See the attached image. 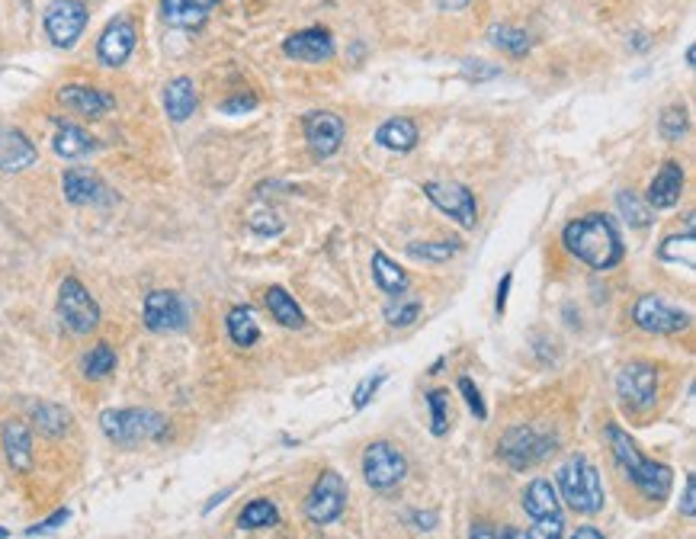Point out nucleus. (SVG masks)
Instances as JSON below:
<instances>
[{"instance_id":"c9c22d12","label":"nucleus","mask_w":696,"mask_h":539,"mask_svg":"<svg viewBox=\"0 0 696 539\" xmlns=\"http://www.w3.org/2000/svg\"><path fill=\"white\" fill-rule=\"evenodd\" d=\"M417 315H421V299H408L405 292H401V296H395V302L385 308V318H389V325H395V328L414 325Z\"/></svg>"},{"instance_id":"412c9836","label":"nucleus","mask_w":696,"mask_h":539,"mask_svg":"<svg viewBox=\"0 0 696 539\" xmlns=\"http://www.w3.org/2000/svg\"><path fill=\"white\" fill-rule=\"evenodd\" d=\"M680 193H684V167L677 161H664L652 180V187H648V206L674 209L680 203Z\"/></svg>"},{"instance_id":"20e7f679","label":"nucleus","mask_w":696,"mask_h":539,"mask_svg":"<svg viewBox=\"0 0 696 539\" xmlns=\"http://www.w3.org/2000/svg\"><path fill=\"white\" fill-rule=\"evenodd\" d=\"M559 488L571 511L578 514H597L603 507V485L600 472L584 456H571L559 469Z\"/></svg>"},{"instance_id":"9b49d317","label":"nucleus","mask_w":696,"mask_h":539,"mask_svg":"<svg viewBox=\"0 0 696 539\" xmlns=\"http://www.w3.org/2000/svg\"><path fill=\"white\" fill-rule=\"evenodd\" d=\"M347 507V485L344 475H337L334 469H328L315 482L312 495L305 501V514L312 523H334Z\"/></svg>"},{"instance_id":"b1692460","label":"nucleus","mask_w":696,"mask_h":539,"mask_svg":"<svg viewBox=\"0 0 696 539\" xmlns=\"http://www.w3.org/2000/svg\"><path fill=\"white\" fill-rule=\"evenodd\" d=\"M52 148L58 158H84V154L97 151V138L84 132L81 126H74V122H65V126L55 132Z\"/></svg>"},{"instance_id":"f8f14e48","label":"nucleus","mask_w":696,"mask_h":539,"mask_svg":"<svg viewBox=\"0 0 696 539\" xmlns=\"http://www.w3.org/2000/svg\"><path fill=\"white\" fill-rule=\"evenodd\" d=\"M632 321L648 334H677V331L690 328V315L677 312V308L668 305L661 296H642L636 308H632Z\"/></svg>"},{"instance_id":"393cba45","label":"nucleus","mask_w":696,"mask_h":539,"mask_svg":"<svg viewBox=\"0 0 696 539\" xmlns=\"http://www.w3.org/2000/svg\"><path fill=\"white\" fill-rule=\"evenodd\" d=\"M523 511H527L533 520H539V517H559L562 507H559V495H555L552 482H546V479L530 482L527 491H523Z\"/></svg>"},{"instance_id":"ddd939ff","label":"nucleus","mask_w":696,"mask_h":539,"mask_svg":"<svg viewBox=\"0 0 696 539\" xmlns=\"http://www.w3.org/2000/svg\"><path fill=\"white\" fill-rule=\"evenodd\" d=\"M363 475L373 488H392L408 475V459L392 443H373L363 456Z\"/></svg>"},{"instance_id":"3c124183","label":"nucleus","mask_w":696,"mask_h":539,"mask_svg":"<svg viewBox=\"0 0 696 539\" xmlns=\"http://www.w3.org/2000/svg\"><path fill=\"white\" fill-rule=\"evenodd\" d=\"M571 539H603V533H597L594 527H578Z\"/></svg>"},{"instance_id":"864d4df0","label":"nucleus","mask_w":696,"mask_h":539,"mask_svg":"<svg viewBox=\"0 0 696 539\" xmlns=\"http://www.w3.org/2000/svg\"><path fill=\"white\" fill-rule=\"evenodd\" d=\"M504 539H527V533H523V530H514V527H510V530H504Z\"/></svg>"},{"instance_id":"1a4fd4ad","label":"nucleus","mask_w":696,"mask_h":539,"mask_svg":"<svg viewBox=\"0 0 696 539\" xmlns=\"http://www.w3.org/2000/svg\"><path fill=\"white\" fill-rule=\"evenodd\" d=\"M616 392H620L623 405L632 411H648L655 408V398H658V373L655 366L648 363H629L620 369L616 376Z\"/></svg>"},{"instance_id":"f704fd0d","label":"nucleus","mask_w":696,"mask_h":539,"mask_svg":"<svg viewBox=\"0 0 696 539\" xmlns=\"http://www.w3.org/2000/svg\"><path fill=\"white\" fill-rule=\"evenodd\" d=\"M616 206H620L623 219L632 228H645L648 222H652V212H648V206L632 190H620V193H616Z\"/></svg>"},{"instance_id":"f03ea898","label":"nucleus","mask_w":696,"mask_h":539,"mask_svg":"<svg viewBox=\"0 0 696 539\" xmlns=\"http://www.w3.org/2000/svg\"><path fill=\"white\" fill-rule=\"evenodd\" d=\"M607 440H610L616 466L629 475V482L636 485L648 501H664L671 495V482H674L671 469L661 466V462H655V459H645L636 450V443L629 440V434H623L620 424L607 427Z\"/></svg>"},{"instance_id":"7c9ffc66","label":"nucleus","mask_w":696,"mask_h":539,"mask_svg":"<svg viewBox=\"0 0 696 539\" xmlns=\"http://www.w3.org/2000/svg\"><path fill=\"white\" fill-rule=\"evenodd\" d=\"M373 276L382 292H389V296H401V292L408 289V276L405 270H398V264H392L389 257H385L382 251L373 254Z\"/></svg>"},{"instance_id":"603ef678","label":"nucleus","mask_w":696,"mask_h":539,"mask_svg":"<svg viewBox=\"0 0 696 539\" xmlns=\"http://www.w3.org/2000/svg\"><path fill=\"white\" fill-rule=\"evenodd\" d=\"M433 4L443 7V10H456V7H466L469 0H433Z\"/></svg>"},{"instance_id":"79ce46f5","label":"nucleus","mask_w":696,"mask_h":539,"mask_svg":"<svg viewBox=\"0 0 696 539\" xmlns=\"http://www.w3.org/2000/svg\"><path fill=\"white\" fill-rule=\"evenodd\" d=\"M382 382H385V373H379L376 379H363V382H360V389L353 392V408H366V405H369V398L376 395V389H379Z\"/></svg>"},{"instance_id":"2eb2a0df","label":"nucleus","mask_w":696,"mask_h":539,"mask_svg":"<svg viewBox=\"0 0 696 539\" xmlns=\"http://www.w3.org/2000/svg\"><path fill=\"white\" fill-rule=\"evenodd\" d=\"M135 52V23L119 17L103 29V36L97 39V58L106 68H122Z\"/></svg>"},{"instance_id":"a18cd8bd","label":"nucleus","mask_w":696,"mask_h":539,"mask_svg":"<svg viewBox=\"0 0 696 539\" xmlns=\"http://www.w3.org/2000/svg\"><path fill=\"white\" fill-rule=\"evenodd\" d=\"M680 511H684V517H693V514H696V479H693V475L687 479V491H684V507H680Z\"/></svg>"},{"instance_id":"2f4dec72","label":"nucleus","mask_w":696,"mask_h":539,"mask_svg":"<svg viewBox=\"0 0 696 539\" xmlns=\"http://www.w3.org/2000/svg\"><path fill=\"white\" fill-rule=\"evenodd\" d=\"M488 39L498 45V49H504L507 55H514V58L530 52V36L523 33V29H517V26H507V23L491 26L488 29Z\"/></svg>"},{"instance_id":"473e14b6","label":"nucleus","mask_w":696,"mask_h":539,"mask_svg":"<svg viewBox=\"0 0 696 539\" xmlns=\"http://www.w3.org/2000/svg\"><path fill=\"white\" fill-rule=\"evenodd\" d=\"M276 520H280V514H276L273 501H267V498L251 501L241 511V517H238V523H241L244 530H264V527H273Z\"/></svg>"},{"instance_id":"37998d69","label":"nucleus","mask_w":696,"mask_h":539,"mask_svg":"<svg viewBox=\"0 0 696 539\" xmlns=\"http://www.w3.org/2000/svg\"><path fill=\"white\" fill-rule=\"evenodd\" d=\"M68 511H65V507H61V511H55L52 517H45L42 523H36V527H29L26 530V536H45V533H55L58 527H61V523H68Z\"/></svg>"},{"instance_id":"f257e3e1","label":"nucleus","mask_w":696,"mask_h":539,"mask_svg":"<svg viewBox=\"0 0 696 539\" xmlns=\"http://www.w3.org/2000/svg\"><path fill=\"white\" fill-rule=\"evenodd\" d=\"M565 248L591 270H610L623 260V238L607 215H584L565 228Z\"/></svg>"},{"instance_id":"6e6552de","label":"nucleus","mask_w":696,"mask_h":539,"mask_svg":"<svg viewBox=\"0 0 696 539\" xmlns=\"http://www.w3.org/2000/svg\"><path fill=\"white\" fill-rule=\"evenodd\" d=\"M145 328L154 334H170V331H183L190 321L187 302H183L174 289H154L145 296Z\"/></svg>"},{"instance_id":"4468645a","label":"nucleus","mask_w":696,"mask_h":539,"mask_svg":"<svg viewBox=\"0 0 696 539\" xmlns=\"http://www.w3.org/2000/svg\"><path fill=\"white\" fill-rule=\"evenodd\" d=\"M283 52L296 61L321 65V61L334 58V36H331V29H324V26H308V29H299V33H292L283 42Z\"/></svg>"},{"instance_id":"aec40b11","label":"nucleus","mask_w":696,"mask_h":539,"mask_svg":"<svg viewBox=\"0 0 696 539\" xmlns=\"http://www.w3.org/2000/svg\"><path fill=\"white\" fill-rule=\"evenodd\" d=\"M219 0H161V17L174 29H199Z\"/></svg>"},{"instance_id":"f3484780","label":"nucleus","mask_w":696,"mask_h":539,"mask_svg":"<svg viewBox=\"0 0 696 539\" xmlns=\"http://www.w3.org/2000/svg\"><path fill=\"white\" fill-rule=\"evenodd\" d=\"M58 100L68 106V110L81 113L87 119H100L116 106L113 94H106L100 87H87V84H68L58 90Z\"/></svg>"},{"instance_id":"7ed1b4c3","label":"nucleus","mask_w":696,"mask_h":539,"mask_svg":"<svg viewBox=\"0 0 696 539\" xmlns=\"http://www.w3.org/2000/svg\"><path fill=\"white\" fill-rule=\"evenodd\" d=\"M103 434L119 446H135L145 440H161L167 434L164 414L148 411V408H119V411H103L100 414Z\"/></svg>"},{"instance_id":"72a5a7b5","label":"nucleus","mask_w":696,"mask_h":539,"mask_svg":"<svg viewBox=\"0 0 696 539\" xmlns=\"http://www.w3.org/2000/svg\"><path fill=\"white\" fill-rule=\"evenodd\" d=\"M113 369H116V350L110 344L90 347V353L84 357V376L87 379H106Z\"/></svg>"},{"instance_id":"c03bdc74","label":"nucleus","mask_w":696,"mask_h":539,"mask_svg":"<svg viewBox=\"0 0 696 539\" xmlns=\"http://www.w3.org/2000/svg\"><path fill=\"white\" fill-rule=\"evenodd\" d=\"M254 106H257V97H254V94H238V97H228V100L222 103V113L238 116V113H251Z\"/></svg>"},{"instance_id":"a19ab883","label":"nucleus","mask_w":696,"mask_h":539,"mask_svg":"<svg viewBox=\"0 0 696 539\" xmlns=\"http://www.w3.org/2000/svg\"><path fill=\"white\" fill-rule=\"evenodd\" d=\"M459 392L466 395V405H469V411L475 414V418L485 421V418H488V408H485V402H482V395H478V389L472 385V379H459Z\"/></svg>"},{"instance_id":"9d476101","label":"nucleus","mask_w":696,"mask_h":539,"mask_svg":"<svg viewBox=\"0 0 696 539\" xmlns=\"http://www.w3.org/2000/svg\"><path fill=\"white\" fill-rule=\"evenodd\" d=\"M424 193L433 206L450 215V219H456L462 228L475 225L478 206H475V196L469 187H462V183H453V180H430V183H424Z\"/></svg>"},{"instance_id":"a878e982","label":"nucleus","mask_w":696,"mask_h":539,"mask_svg":"<svg viewBox=\"0 0 696 539\" xmlns=\"http://www.w3.org/2000/svg\"><path fill=\"white\" fill-rule=\"evenodd\" d=\"M376 142L382 148H389V151L405 154V151H411L417 145V126L411 119H389V122H382V126H379Z\"/></svg>"},{"instance_id":"58836bf2","label":"nucleus","mask_w":696,"mask_h":539,"mask_svg":"<svg viewBox=\"0 0 696 539\" xmlns=\"http://www.w3.org/2000/svg\"><path fill=\"white\" fill-rule=\"evenodd\" d=\"M658 132L668 138V142H677L680 135L687 132V113L680 110V106H671V110H664L661 122H658Z\"/></svg>"},{"instance_id":"0eeeda50","label":"nucleus","mask_w":696,"mask_h":539,"mask_svg":"<svg viewBox=\"0 0 696 539\" xmlns=\"http://www.w3.org/2000/svg\"><path fill=\"white\" fill-rule=\"evenodd\" d=\"M45 33H49L52 45L58 49H71L87 29V7L81 0H52L45 7Z\"/></svg>"},{"instance_id":"49530a36","label":"nucleus","mask_w":696,"mask_h":539,"mask_svg":"<svg viewBox=\"0 0 696 539\" xmlns=\"http://www.w3.org/2000/svg\"><path fill=\"white\" fill-rule=\"evenodd\" d=\"M510 283H514V273H504V280H501V286H498V312L504 315V308H507V292H510Z\"/></svg>"},{"instance_id":"a211bd4d","label":"nucleus","mask_w":696,"mask_h":539,"mask_svg":"<svg viewBox=\"0 0 696 539\" xmlns=\"http://www.w3.org/2000/svg\"><path fill=\"white\" fill-rule=\"evenodd\" d=\"M61 190H65V199L74 206H100L110 199L106 196L110 190L103 187V180L94 171H87V167H71L65 180H61Z\"/></svg>"},{"instance_id":"8fccbe9b","label":"nucleus","mask_w":696,"mask_h":539,"mask_svg":"<svg viewBox=\"0 0 696 539\" xmlns=\"http://www.w3.org/2000/svg\"><path fill=\"white\" fill-rule=\"evenodd\" d=\"M469 539H498V533H494L491 527H485V523H475L472 527V536Z\"/></svg>"},{"instance_id":"5fc2aeb1","label":"nucleus","mask_w":696,"mask_h":539,"mask_svg":"<svg viewBox=\"0 0 696 539\" xmlns=\"http://www.w3.org/2000/svg\"><path fill=\"white\" fill-rule=\"evenodd\" d=\"M7 536H10V533H7L4 527H0V539H7Z\"/></svg>"},{"instance_id":"5701e85b","label":"nucleus","mask_w":696,"mask_h":539,"mask_svg":"<svg viewBox=\"0 0 696 539\" xmlns=\"http://www.w3.org/2000/svg\"><path fill=\"white\" fill-rule=\"evenodd\" d=\"M196 87L190 77H174L167 87H164V110L174 122H187L196 113Z\"/></svg>"},{"instance_id":"c756f323","label":"nucleus","mask_w":696,"mask_h":539,"mask_svg":"<svg viewBox=\"0 0 696 539\" xmlns=\"http://www.w3.org/2000/svg\"><path fill=\"white\" fill-rule=\"evenodd\" d=\"M658 257L668 260V264H684V267H693L696 264V244H693V222L687 225L684 235H674V238H664L661 248H658Z\"/></svg>"},{"instance_id":"bb28decb","label":"nucleus","mask_w":696,"mask_h":539,"mask_svg":"<svg viewBox=\"0 0 696 539\" xmlns=\"http://www.w3.org/2000/svg\"><path fill=\"white\" fill-rule=\"evenodd\" d=\"M267 308H270V315L280 321L283 328H305L302 308L296 305V299H292L283 286H270L267 289Z\"/></svg>"},{"instance_id":"423d86ee","label":"nucleus","mask_w":696,"mask_h":539,"mask_svg":"<svg viewBox=\"0 0 696 539\" xmlns=\"http://www.w3.org/2000/svg\"><path fill=\"white\" fill-rule=\"evenodd\" d=\"M555 450V437L539 434L536 427H514L507 430L504 440L498 443V453L510 469H533L536 462H543Z\"/></svg>"},{"instance_id":"de8ad7c7","label":"nucleus","mask_w":696,"mask_h":539,"mask_svg":"<svg viewBox=\"0 0 696 539\" xmlns=\"http://www.w3.org/2000/svg\"><path fill=\"white\" fill-rule=\"evenodd\" d=\"M411 520L417 523V530H433V527H437V514H433V511H427V514H421V511H417V514H411Z\"/></svg>"},{"instance_id":"4be33fe9","label":"nucleus","mask_w":696,"mask_h":539,"mask_svg":"<svg viewBox=\"0 0 696 539\" xmlns=\"http://www.w3.org/2000/svg\"><path fill=\"white\" fill-rule=\"evenodd\" d=\"M0 440H4V453L10 466L17 472H29V466H33V434H29V427L13 418L0 430Z\"/></svg>"},{"instance_id":"c85d7f7f","label":"nucleus","mask_w":696,"mask_h":539,"mask_svg":"<svg viewBox=\"0 0 696 539\" xmlns=\"http://www.w3.org/2000/svg\"><path fill=\"white\" fill-rule=\"evenodd\" d=\"M33 424L45 437H65L71 427V414L55 402H39L33 408Z\"/></svg>"},{"instance_id":"ea45409f","label":"nucleus","mask_w":696,"mask_h":539,"mask_svg":"<svg viewBox=\"0 0 696 539\" xmlns=\"http://www.w3.org/2000/svg\"><path fill=\"white\" fill-rule=\"evenodd\" d=\"M527 539H565V520H562V514L559 517H539V520H533Z\"/></svg>"},{"instance_id":"4c0bfd02","label":"nucleus","mask_w":696,"mask_h":539,"mask_svg":"<svg viewBox=\"0 0 696 539\" xmlns=\"http://www.w3.org/2000/svg\"><path fill=\"white\" fill-rule=\"evenodd\" d=\"M427 405H430V434H433V437H443V434H446V424H450V418H446V405H450V392L433 389V392L427 395Z\"/></svg>"},{"instance_id":"6ab92c4d","label":"nucleus","mask_w":696,"mask_h":539,"mask_svg":"<svg viewBox=\"0 0 696 539\" xmlns=\"http://www.w3.org/2000/svg\"><path fill=\"white\" fill-rule=\"evenodd\" d=\"M36 145L20 129H0V171L20 174L36 164Z\"/></svg>"},{"instance_id":"dca6fc26","label":"nucleus","mask_w":696,"mask_h":539,"mask_svg":"<svg viewBox=\"0 0 696 539\" xmlns=\"http://www.w3.org/2000/svg\"><path fill=\"white\" fill-rule=\"evenodd\" d=\"M344 119L328 110H315L305 116V138L318 158H331V154L344 145Z\"/></svg>"},{"instance_id":"e433bc0d","label":"nucleus","mask_w":696,"mask_h":539,"mask_svg":"<svg viewBox=\"0 0 696 539\" xmlns=\"http://www.w3.org/2000/svg\"><path fill=\"white\" fill-rule=\"evenodd\" d=\"M459 251V241H427V244H408V257L414 260H433V264H443Z\"/></svg>"},{"instance_id":"09e8293b","label":"nucleus","mask_w":696,"mask_h":539,"mask_svg":"<svg viewBox=\"0 0 696 539\" xmlns=\"http://www.w3.org/2000/svg\"><path fill=\"white\" fill-rule=\"evenodd\" d=\"M469 65H475V68H466L472 77H498L501 74V68H482V61H469Z\"/></svg>"},{"instance_id":"cd10ccee","label":"nucleus","mask_w":696,"mask_h":539,"mask_svg":"<svg viewBox=\"0 0 696 539\" xmlns=\"http://www.w3.org/2000/svg\"><path fill=\"white\" fill-rule=\"evenodd\" d=\"M225 325H228V337L238 347H254L260 341V328H257V321H254V312L247 305H235V308H231L228 318H225Z\"/></svg>"},{"instance_id":"39448f33","label":"nucleus","mask_w":696,"mask_h":539,"mask_svg":"<svg viewBox=\"0 0 696 539\" xmlns=\"http://www.w3.org/2000/svg\"><path fill=\"white\" fill-rule=\"evenodd\" d=\"M58 315L71 334H90L100 325V305L81 280L68 276L58 289Z\"/></svg>"}]
</instances>
